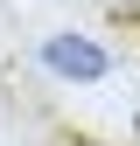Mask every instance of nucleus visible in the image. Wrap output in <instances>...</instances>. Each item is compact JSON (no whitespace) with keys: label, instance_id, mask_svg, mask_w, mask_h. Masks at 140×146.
<instances>
[{"label":"nucleus","instance_id":"nucleus-1","mask_svg":"<svg viewBox=\"0 0 140 146\" xmlns=\"http://www.w3.org/2000/svg\"><path fill=\"white\" fill-rule=\"evenodd\" d=\"M42 63L56 77H105V49L84 42V35H49L42 42Z\"/></svg>","mask_w":140,"mask_h":146}]
</instances>
